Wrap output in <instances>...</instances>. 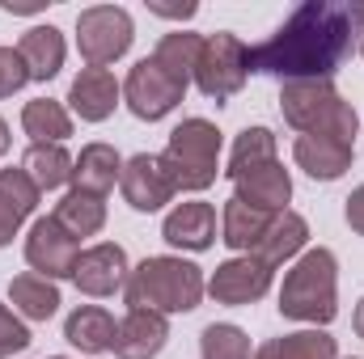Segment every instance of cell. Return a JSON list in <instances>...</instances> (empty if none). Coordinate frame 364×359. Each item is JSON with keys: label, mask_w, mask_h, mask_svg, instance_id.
Segmentation results:
<instances>
[{"label": "cell", "mask_w": 364, "mask_h": 359, "mask_svg": "<svg viewBox=\"0 0 364 359\" xmlns=\"http://www.w3.org/2000/svg\"><path fill=\"white\" fill-rule=\"evenodd\" d=\"M275 161V136L272 127H246L237 140H233V153H229V178L237 182L242 174H250V170H259V165H267Z\"/></svg>", "instance_id": "f1b7e54d"}, {"label": "cell", "mask_w": 364, "mask_h": 359, "mask_svg": "<svg viewBox=\"0 0 364 359\" xmlns=\"http://www.w3.org/2000/svg\"><path fill=\"white\" fill-rule=\"evenodd\" d=\"M305 241H309V224H305V216H296V211H279V216H272L263 241L255 245V258L267 263V267L275 270L279 263L296 258V254L305 250Z\"/></svg>", "instance_id": "44dd1931"}, {"label": "cell", "mask_w": 364, "mask_h": 359, "mask_svg": "<svg viewBox=\"0 0 364 359\" xmlns=\"http://www.w3.org/2000/svg\"><path fill=\"white\" fill-rule=\"evenodd\" d=\"M51 359H64V355H51Z\"/></svg>", "instance_id": "f35d334b"}, {"label": "cell", "mask_w": 364, "mask_h": 359, "mask_svg": "<svg viewBox=\"0 0 364 359\" xmlns=\"http://www.w3.org/2000/svg\"><path fill=\"white\" fill-rule=\"evenodd\" d=\"M161 237H166L174 250H191V254L212 250V245H216V207H212V203H199V199L178 203V207L166 216Z\"/></svg>", "instance_id": "5bb4252c"}, {"label": "cell", "mask_w": 364, "mask_h": 359, "mask_svg": "<svg viewBox=\"0 0 364 359\" xmlns=\"http://www.w3.org/2000/svg\"><path fill=\"white\" fill-rule=\"evenodd\" d=\"M30 347V330L21 326V317L9 309V304H0V359L17 355V351H26Z\"/></svg>", "instance_id": "1f68e13d"}, {"label": "cell", "mask_w": 364, "mask_h": 359, "mask_svg": "<svg viewBox=\"0 0 364 359\" xmlns=\"http://www.w3.org/2000/svg\"><path fill=\"white\" fill-rule=\"evenodd\" d=\"M233 186H237L233 194H237L242 203H250V207H259V211H267V216L288 211V199H292V178H288V170H284L279 161H267V165H259V170L242 174Z\"/></svg>", "instance_id": "e0dca14e"}, {"label": "cell", "mask_w": 364, "mask_h": 359, "mask_svg": "<svg viewBox=\"0 0 364 359\" xmlns=\"http://www.w3.org/2000/svg\"><path fill=\"white\" fill-rule=\"evenodd\" d=\"M38 186L30 182L26 170H0V250L17 237L21 220L38 207Z\"/></svg>", "instance_id": "d6986e66"}, {"label": "cell", "mask_w": 364, "mask_h": 359, "mask_svg": "<svg viewBox=\"0 0 364 359\" xmlns=\"http://www.w3.org/2000/svg\"><path fill=\"white\" fill-rule=\"evenodd\" d=\"M119 190H123L127 207H136V211H161L174 199V182L166 174L161 157H153V153H136L132 161H123Z\"/></svg>", "instance_id": "8fae6325"}, {"label": "cell", "mask_w": 364, "mask_h": 359, "mask_svg": "<svg viewBox=\"0 0 364 359\" xmlns=\"http://www.w3.org/2000/svg\"><path fill=\"white\" fill-rule=\"evenodd\" d=\"M352 4L309 0L292 9V17L267 43L250 47V72H267L288 81H331L335 68L352 55Z\"/></svg>", "instance_id": "6da1fadb"}, {"label": "cell", "mask_w": 364, "mask_h": 359, "mask_svg": "<svg viewBox=\"0 0 364 359\" xmlns=\"http://www.w3.org/2000/svg\"><path fill=\"white\" fill-rule=\"evenodd\" d=\"M21 127H26V136L34 144H60V140L73 136V114L55 97H34L21 110Z\"/></svg>", "instance_id": "cb8c5ba5"}, {"label": "cell", "mask_w": 364, "mask_h": 359, "mask_svg": "<svg viewBox=\"0 0 364 359\" xmlns=\"http://www.w3.org/2000/svg\"><path fill=\"white\" fill-rule=\"evenodd\" d=\"M64 51H68V47H64V34H60L55 26H34V30H26L21 43H17V55L26 60L30 81H51V77H60Z\"/></svg>", "instance_id": "ffe728a7"}, {"label": "cell", "mask_w": 364, "mask_h": 359, "mask_svg": "<svg viewBox=\"0 0 364 359\" xmlns=\"http://www.w3.org/2000/svg\"><path fill=\"white\" fill-rule=\"evenodd\" d=\"M255 359H339V343L326 330H296L263 343Z\"/></svg>", "instance_id": "d4e9b609"}, {"label": "cell", "mask_w": 364, "mask_h": 359, "mask_svg": "<svg viewBox=\"0 0 364 359\" xmlns=\"http://www.w3.org/2000/svg\"><path fill=\"white\" fill-rule=\"evenodd\" d=\"M220 131L208 118H182L170 131V144L161 153V165L174 182V190H208L220 174Z\"/></svg>", "instance_id": "5b68a950"}, {"label": "cell", "mask_w": 364, "mask_h": 359, "mask_svg": "<svg viewBox=\"0 0 364 359\" xmlns=\"http://www.w3.org/2000/svg\"><path fill=\"white\" fill-rule=\"evenodd\" d=\"M26 81H30L26 60H21L13 47H0V97H13V93L26 85Z\"/></svg>", "instance_id": "d6a6232c"}, {"label": "cell", "mask_w": 364, "mask_h": 359, "mask_svg": "<svg viewBox=\"0 0 364 359\" xmlns=\"http://www.w3.org/2000/svg\"><path fill=\"white\" fill-rule=\"evenodd\" d=\"M267 224H272L267 211H259V207H250V203H242V199L233 194V199L225 203V211H220V241H225L229 250H237V254H255V245L263 241Z\"/></svg>", "instance_id": "7402d4cb"}, {"label": "cell", "mask_w": 364, "mask_h": 359, "mask_svg": "<svg viewBox=\"0 0 364 359\" xmlns=\"http://www.w3.org/2000/svg\"><path fill=\"white\" fill-rule=\"evenodd\" d=\"M182 97H186V81H178L170 68H161L153 55L140 60V64L127 72V81H123V101H127V110H132L136 118H144V123L166 118Z\"/></svg>", "instance_id": "ba28073f"}, {"label": "cell", "mask_w": 364, "mask_h": 359, "mask_svg": "<svg viewBox=\"0 0 364 359\" xmlns=\"http://www.w3.org/2000/svg\"><path fill=\"white\" fill-rule=\"evenodd\" d=\"M203 292H208L203 270L195 263H186V258H170V254L144 258L140 267L127 275V287H123L127 309H153L161 317L199 309Z\"/></svg>", "instance_id": "7a4b0ae2"}, {"label": "cell", "mask_w": 364, "mask_h": 359, "mask_svg": "<svg viewBox=\"0 0 364 359\" xmlns=\"http://www.w3.org/2000/svg\"><path fill=\"white\" fill-rule=\"evenodd\" d=\"M132 38H136L132 13L119 4H90L77 17V47L90 68H106V64L123 60L132 51Z\"/></svg>", "instance_id": "52a82bcc"}, {"label": "cell", "mask_w": 364, "mask_h": 359, "mask_svg": "<svg viewBox=\"0 0 364 359\" xmlns=\"http://www.w3.org/2000/svg\"><path fill=\"white\" fill-rule=\"evenodd\" d=\"M77 241L81 237H93V233H102V224H106V199H97L90 190H68L60 203H55V211H51Z\"/></svg>", "instance_id": "484cf974"}, {"label": "cell", "mask_w": 364, "mask_h": 359, "mask_svg": "<svg viewBox=\"0 0 364 359\" xmlns=\"http://www.w3.org/2000/svg\"><path fill=\"white\" fill-rule=\"evenodd\" d=\"M279 110H284L288 127H296L301 136L318 131V136H335L343 144H356L360 118H356L352 101H343V93L331 81H288L279 89Z\"/></svg>", "instance_id": "277c9868"}, {"label": "cell", "mask_w": 364, "mask_h": 359, "mask_svg": "<svg viewBox=\"0 0 364 359\" xmlns=\"http://www.w3.org/2000/svg\"><path fill=\"white\" fill-rule=\"evenodd\" d=\"M73 157L64 153V144H30L21 157V170L38 190H60L64 182H73Z\"/></svg>", "instance_id": "4316f807"}, {"label": "cell", "mask_w": 364, "mask_h": 359, "mask_svg": "<svg viewBox=\"0 0 364 359\" xmlns=\"http://www.w3.org/2000/svg\"><path fill=\"white\" fill-rule=\"evenodd\" d=\"M352 21H356V34H360V55H364V4H352Z\"/></svg>", "instance_id": "d590c367"}, {"label": "cell", "mask_w": 364, "mask_h": 359, "mask_svg": "<svg viewBox=\"0 0 364 359\" xmlns=\"http://www.w3.org/2000/svg\"><path fill=\"white\" fill-rule=\"evenodd\" d=\"M9 300H13V309H17L21 317L47 321V317H55V309H60V287H55L51 279H43V275H17V279L9 283Z\"/></svg>", "instance_id": "83f0119b"}, {"label": "cell", "mask_w": 364, "mask_h": 359, "mask_svg": "<svg viewBox=\"0 0 364 359\" xmlns=\"http://www.w3.org/2000/svg\"><path fill=\"white\" fill-rule=\"evenodd\" d=\"M123 174V157L110 144H85L77 165H73V182L77 190H90L97 199H106V190H114V182Z\"/></svg>", "instance_id": "603a6c76"}, {"label": "cell", "mask_w": 364, "mask_h": 359, "mask_svg": "<svg viewBox=\"0 0 364 359\" xmlns=\"http://www.w3.org/2000/svg\"><path fill=\"white\" fill-rule=\"evenodd\" d=\"M343 216H348V224H352V233H360L364 237V182L348 194V207H343Z\"/></svg>", "instance_id": "836d02e7"}, {"label": "cell", "mask_w": 364, "mask_h": 359, "mask_svg": "<svg viewBox=\"0 0 364 359\" xmlns=\"http://www.w3.org/2000/svg\"><path fill=\"white\" fill-rule=\"evenodd\" d=\"M199 51H203V38H199V34L174 30V34H166V38L157 43L153 60H157L161 68H170L178 81H191V77H195V64H199Z\"/></svg>", "instance_id": "f546056e"}, {"label": "cell", "mask_w": 364, "mask_h": 359, "mask_svg": "<svg viewBox=\"0 0 364 359\" xmlns=\"http://www.w3.org/2000/svg\"><path fill=\"white\" fill-rule=\"evenodd\" d=\"M119 97H123V89L110 77V68H81L73 77V85H68V101L85 123H106L114 114Z\"/></svg>", "instance_id": "2e32d148"}, {"label": "cell", "mask_w": 364, "mask_h": 359, "mask_svg": "<svg viewBox=\"0 0 364 359\" xmlns=\"http://www.w3.org/2000/svg\"><path fill=\"white\" fill-rule=\"evenodd\" d=\"M149 9L153 13H161V17H195V4H157V0H149Z\"/></svg>", "instance_id": "e575fe53"}, {"label": "cell", "mask_w": 364, "mask_h": 359, "mask_svg": "<svg viewBox=\"0 0 364 359\" xmlns=\"http://www.w3.org/2000/svg\"><path fill=\"white\" fill-rule=\"evenodd\" d=\"M127 254H123V245H114V241H97L90 250H81V258H77V270H73V283L85 292V296H114L119 287H127Z\"/></svg>", "instance_id": "7c38bea8"}, {"label": "cell", "mask_w": 364, "mask_h": 359, "mask_svg": "<svg viewBox=\"0 0 364 359\" xmlns=\"http://www.w3.org/2000/svg\"><path fill=\"white\" fill-rule=\"evenodd\" d=\"M77 258H81V241L55 220V216H43L34 220L30 237H26V263L34 267V275L43 279H73L77 270Z\"/></svg>", "instance_id": "9c48e42d"}, {"label": "cell", "mask_w": 364, "mask_h": 359, "mask_svg": "<svg viewBox=\"0 0 364 359\" xmlns=\"http://www.w3.org/2000/svg\"><path fill=\"white\" fill-rule=\"evenodd\" d=\"M170 338V321L153 309H127V317L119 321V338H114V355L119 359H157Z\"/></svg>", "instance_id": "9a60e30c"}, {"label": "cell", "mask_w": 364, "mask_h": 359, "mask_svg": "<svg viewBox=\"0 0 364 359\" xmlns=\"http://www.w3.org/2000/svg\"><path fill=\"white\" fill-rule=\"evenodd\" d=\"M246 77H250V47L237 34H229V30L208 34L203 51H199V64H195L199 93L212 97V101H225V97H233L246 85Z\"/></svg>", "instance_id": "8992f818"}, {"label": "cell", "mask_w": 364, "mask_h": 359, "mask_svg": "<svg viewBox=\"0 0 364 359\" xmlns=\"http://www.w3.org/2000/svg\"><path fill=\"white\" fill-rule=\"evenodd\" d=\"M279 313L288 321L331 326L339 317V263L326 245L305 250L279 287Z\"/></svg>", "instance_id": "3957f363"}, {"label": "cell", "mask_w": 364, "mask_h": 359, "mask_svg": "<svg viewBox=\"0 0 364 359\" xmlns=\"http://www.w3.org/2000/svg\"><path fill=\"white\" fill-rule=\"evenodd\" d=\"M352 326H356V334L364 338V300L356 304V317H352Z\"/></svg>", "instance_id": "74e56055"}, {"label": "cell", "mask_w": 364, "mask_h": 359, "mask_svg": "<svg viewBox=\"0 0 364 359\" xmlns=\"http://www.w3.org/2000/svg\"><path fill=\"white\" fill-rule=\"evenodd\" d=\"M199 355L203 359H250V338H246V330H237L229 321H212L199 334Z\"/></svg>", "instance_id": "4dcf8cb0"}, {"label": "cell", "mask_w": 364, "mask_h": 359, "mask_svg": "<svg viewBox=\"0 0 364 359\" xmlns=\"http://www.w3.org/2000/svg\"><path fill=\"white\" fill-rule=\"evenodd\" d=\"M292 161H296L314 182H339L352 170V161H356V144H343V140H335V136L309 131V136H296Z\"/></svg>", "instance_id": "4fadbf2b"}, {"label": "cell", "mask_w": 364, "mask_h": 359, "mask_svg": "<svg viewBox=\"0 0 364 359\" xmlns=\"http://www.w3.org/2000/svg\"><path fill=\"white\" fill-rule=\"evenodd\" d=\"M9 144H13V136H9V123H4V118H0V157H4V153H9Z\"/></svg>", "instance_id": "8d00e7d4"}, {"label": "cell", "mask_w": 364, "mask_h": 359, "mask_svg": "<svg viewBox=\"0 0 364 359\" xmlns=\"http://www.w3.org/2000/svg\"><path fill=\"white\" fill-rule=\"evenodd\" d=\"M64 338L85 351V355H102V351H114V338H119V321L102 309V304H81L68 313L64 321Z\"/></svg>", "instance_id": "ac0fdd59"}, {"label": "cell", "mask_w": 364, "mask_h": 359, "mask_svg": "<svg viewBox=\"0 0 364 359\" xmlns=\"http://www.w3.org/2000/svg\"><path fill=\"white\" fill-rule=\"evenodd\" d=\"M267 287H272V267L259 263L255 254H237V258L220 263V267L212 270V279H208L212 300L216 304H233V309L263 300Z\"/></svg>", "instance_id": "30bf717a"}]
</instances>
